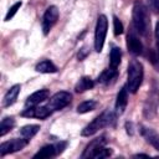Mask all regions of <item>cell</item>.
Wrapping results in <instances>:
<instances>
[{
  "instance_id": "9a60e30c",
  "label": "cell",
  "mask_w": 159,
  "mask_h": 159,
  "mask_svg": "<svg viewBox=\"0 0 159 159\" xmlns=\"http://www.w3.org/2000/svg\"><path fill=\"white\" fill-rule=\"evenodd\" d=\"M117 77H118V70L117 68H113V67H108L107 70H104L98 76L97 82L101 83V84L108 86V84H112L117 80Z\"/></svg>"
},
{
  "instance_id": "cb8c5ba5",
  "label": "cell",
  "mask_w": 159,
  "mask_h": 159,
  "mask_svg": "<svg viewBox=\"0 0 159 159\" xmlns=\"http://www.w3.org/2000/svg\"><path fill=\"white\" fill-rule=\"evenodd\" d=\"M112 155V149L109 148H106V147H102V148H99L97 152H96V154L93 155V158L94 159H103V158H108V157H111Z\"/></svg>"
},
{
  "instance_id": "277c9868",
  "label": "cell",
  "mask_w": 159,
  "mask_h": 159,
  "mask_svg": "<svg viewBox=\"0 0 159 159\" xmlns=\"http://www.w3.org/2000/svg\"><path fill=\"white\" fill-rule=\"evenodd\" d=\"M107 27H108L107 16L102 14L97 17V24L94 29V50L97 52H101L103 48L106 35H107Z\"/></svg>"
},
{
  "instance_id": "4dcf8cb0",
  "label": "cell",
  "mask_w": 159,
  "mask_h": 159,
  "mask_svg": "<svg viewBox=\"0 0 159 159\" xmlns=\"http://www.w3.org/2000/svg\"><path fill=\"white\" fill-rule=\"evenodd\" d=\"M154 35H155V43H157V52L159 55V22H157L155 25V31H154Z\"/></svg>"
},
{
  "instance_id": "ac0fdd59",
  "label": "cell",
  "mask_w": 159,
  "mask_h": 159,
  "mask_svg": "<svg viewBox=\"0 0 159 159\" xmlns=\"http://www.w3.org/2000/svg\"><path fill=\"white\" fill-rule=\"evenodd\" d=\"M39 130H40V125H37V124H27V125H24L20 129V135L30 142L37 134Z\"/></svg>"
},
{
  "instance_id": "7402d4cb",
  "label": "cell",
  "mask_w": 159,
  "mask_h": 159,
  "mask_svg": "<svg viewBox=\"0 0 159 159\" xmlns=\"http://www.w3.org/2000/svg\"><path fill=\"white\" fill-rule=\"evenodd\" d=\"M14 127H15V119L12 117H5V118H2V120L0 123V137H4Z\"/></svg>"
},
{
  "instance_id": "52a82bcc",
  "label": "cell",
  "mask_w": 159,
  "mask_h": 159,
  "mask_svg": "<svg viewBox=\"0 0 159 159\" xmlns=\"http://www.w3.org/2000/svg\"><path fill=\"white\" fill-rule=\"evenodd\" d=\"M27 143H29V140L25 139V138H21V139H11V140L4 142V143L0 144V155L1 157H5L6 154L19 152V150L24 149L27 145Z\"/></svg>"
},
{
  "instance_id": "6da1fadb",
  "label": "cell",
  "mask_w": 159,
  "mask_h": 159,
  "mask_svg": "<svg viewBox=\"0 0 159 159\" xmlns=\"http://www.w3.org/2000/svg\"><path fill=\"white\" fill-rule=\"evenodd\" d=\"M132 16H133V29L137 31V34L142 35L143 37H147L150 34V19H149L148 9L142 1L137 0L134 2Z\"/></svg>"
},
{
  "instance_id": "484cf974",
  "label": "cell",
  "mask_w": 159,
  "mask_h": 159,
  "mask_svg": "<svg viewBox=\"0 0 159 159\" xmlns=\"http://www.w3.org/2000/svg\"><path fill=\"white\" fill-rule=\"evenodd\" d=\"M113 30L116 36H119L120 34H123V24L117 16H113Z\"/></svg>"
},
{
  "instance_id": "7c38bea8",
  "label": "cell",
  "mask_w": 159,
  "mask_h": 159,
  "mask_svg": "<svg viewBox=\"0 0 159 159\" xmlns=\"http://www.w3.org/2000/svg\"><path fill=\"white\" fill-rule=\"evenodd\" d=\"M139 132L149 144H152L157 150H159V134L154 129L144 125H139Z\"/></svg>"
},
{
  "instance_id": "4fadbf2b",
  "label": "cell",
  "mask_w": 159,
  "mask_h": 159,
  "mask_svg": "<svg viewBox=\"0 0 159 159\" xmlns=\"http://www.w3.org/2000/svg\"><path fill=\"white\" fill-rule=\"evenodd\" d=\"M50 97V92L48 89H40V91H36L34 92L32 94H30L25 102V106L26 107H32V106H37L39 103L48 99Z\"/></svg>"
},
{
  "instance_id": "83f0119b",
  "label": "cell",
  "mask_w": 159,
  "mask_h": 159,
  "mask_svg": "<svg viewBox=\"0 0 159 159\" xmlns=\"http://www.w3.org/2000/svg\"><path fill=\"white\" fill-rule=\"evenodd\" d=\"M66 147H67V142H66V140H60V142H57V143L55 144L56 154H57V155H58V154H61V153L66 149Z\"/></svg>"
},
{
  "instance_id": "f1b7e54d",
  "label": "cell",
  "mask_w": 159,
  "mask_h": 159,
  "mask_svg": "<svg viewBox=\"0 0 159 159\" xmlns=\"http://www.w3.org/2000/svg\"><path fill=\"white\" fill-rule=\"evenodd\" d=\"M89 53V50H88V47L87 46H83L80 51H78V53H77V57H78V60L80 61H83L86 57H87V55Z\"/></svg>"
},
{
  "instance_id": "8fae6325",
  "label": "cell",
  "mask_w": 159,
  "mask_h": 159,
  "mask_svg": "<svg viewBox=\"0 0 159 159\" xmlns=\"http://www.w3.org/2000/svg\"><path fill=\"white\" fill-rule=\"evenodd\" d=\"M52 113V111H50L46 106L45 107H26V109H24L21 112L22 117H27V118H39V119H46L47 117H50Z\"/></svg>"
},
{
  "instance_id": "7a4b0ae2",
  "label": "cell",
  "mask_w": 159,
  "mask_h": 159,
  "mask_svg": "<svg viewBox=\"0 0 159 159\" xmlns=\"http://www.w3.org/2000/svg\"><path fill=\"white\" fill-rule=\"evenodd\" d=\"M116 118H117V113L113 112V111L107 109V111L102 112L98 117H96L89 124H87V125L82 129L81 134H82L83 137L93 135L94 133H97V132H98L99 129H102V128L114 125V123H116Z\"/></svg>"
},
{
  "instance_id": "8992f818",
  "label": "cell",
  "mask_w": 159,
  "mask_h": 159,
  "mask_svg": "<svg viewBox=\"0 0 159 159\" xmlns=\"http://www.w3.org/2000/svg\"><path fill=\"white\" fill-rule=\"evenodd\" d=\"M58 9L52 5V6H48L42 16V22H41V26H42V32L43 35H47L51 29L53 27V25L57 22L58 20Z\"/></svg>"
},
{
  "instance_id": "d6a6232c",
  "label": "cell",
  "mask_w": 159,
  "mask_h": 159,
  "mask_svg": "<svg viewBox=\"0 0 159 159\" xmlns=\"http://www.w3.org/2000/svg\"><path fill=\"white\" fill-rule=\"evenodd\" d=\"M138 157H145V158H148L149 155H148V154H135V155H134V158H138Z\"/></svg>"
},
{
  "instance_id": "d4e9b609",
  "label": "cell",
  "mask_w": 159,
  "mask_h": 159,
  "mask_svg": "<svg viewBox=\"0 0 159 159\" xmlns=\"http://www.w3.org/2000/svg\"><path fill=\"white\" fill-rule=\"evenodd\" d=\"M21 5H22V2L21 1H17V2H15L10 9H9V11H7V14H6V16H5V21H10L12 17H14V15L17 12V10L21 7Z\"/></svg>"
},
{
  "instance_id": "30bf717a",
  "label": "cell",
  "mask_w": 159,
  "mask_h": 159,
  "mask_svg": "<svg viewBox=\"0 0 159 159\" xmlns=\"http://www.w3.org/2000/svg\"><path fill=\"white\" fill-rule=\"evenodd\" d=\"M106 143H107L106 135H101V137H98V138L92 139V140L86 145V148H84V150H83L81 158H82V159H84V158H93V155L96 154V152H97L99 148L104 147Z\"/></svg>"
},
{
  "instance_id": "f546056e",
  "label": "cell",
  "mask_w": 159,
  "mask_h": 159,
  "mask_svg": "<svg viewBox=\"0 0 159 159\" xmlns=\"http://www.w3.org/2000/svg\"><path fill=\"white\" fill-rule=\"evenodd\" d=\"M148 4L150 10H153L154 12H159V0H148Z\"/></svg>"
},
{
  "instance_id": "e0dca14e",
  "label": "cell",
  "mask_w": 159,
  "mask_h": 159,
  "mask_svg": "<svg viewBox=\"0 0 159 159\" xmlns=\"http://www.w3.org/2000/svg\"><path fill=\"white\" fill-rule=\"evenodd\" d=\"M94 87V81L88 77V76H83L78 80V82L76 83L75 86V91L77 93H82L84 91H88V89H92Z\"/></svg>"
},
{
  "instance_id": "603a6c76",
  "label": "cell",
  "mask_w": 159,
  "mask_h": 159,
  "mask_svg": "<svg viewBox=\"0 0 159 159\" xmlns=\"http://www.w3.org/2000/svg\"><path fill=\"white\" fill-rule=\"evenodd\" d=\"M96 107H97V102H96V101H93V99L84 101V102H82V103H80V104L77 106V112L81 113V114L88 113V112L96 109Z\"/></svg>"
},
{
  "instance_id": "5bb4252c",
  "label": "cell",
  "mask_w": 159,
  "mask_h": 159,
  "mask_svg": "<svg viewBox=\"0 0 159 159\" xmlns=\"http://www.w3.org/2000/svg\"><path fill=\"white\" fill-rule=\"evenodd\" d=\"M127 103H128V89L127 87H122L117 94V99H116V104H114V108H116V113L117 114H122L127 107Z\"/></svg>"
},
{
  "instance_id": "5b68a950",
  "label": "cell",
  "mask_w": 159,
  "mask_h": 159,
  "mask_svg": "<svg viewBox=\"0 0 159 159\" xmlns=\"http://www.w3.org/2000/svg\"><path fill=\"white\" fill-rule=\"evenodd\" d=\"M72 101V94L70 92L66 91H60L57 93H55L52 97H50V99L47 101L46 107L55 112V111H61L62 108L67 107Z\"/></svg>"
},
{
  "instance_id": "3957f363",
  "label": "cell",
  "mask_w": 159,
  "mask_h": 159,
  "mask_svg": "<svg viewBox=\"0 0 159 159\" xmlns=\"http://www.w3.org/2000/svg\"><path fill=\"white\" fill-rule=\"evenodd\" d=\"M143 76H144V71L142 63L137 60H132L128 66V77L125 84L129 93H135L139 89L143 81Z\"/></svg>"
},
{
  "instance_id": "44dd1931",
  "label": "cell",
  "mask_w": 159,
  "mask_h": 159,
  "mask_svg": "<svg viewBox=\"0 0 159 159\" xmlns=\"http://www.w3.org/2000/svg\"><path fill=\"white\" fill-rule=\"evenodd\" d=\"M120 58H122L120 48L119 47H113L111 50V55H109V67L118 68V66L120 63Z\"/></svg>"
},
{
  "instance_id": "ffe728a7",
  "label": "cell",
  "mask_w": 159,
  "mask_h": 159,
  "mask_svg": "<svg viewBox=\"0 0 159 159\" xmlns=\"http://www.w3.org/2000/svg\"><path fill=\"white\" fill-rule=\"evenodd\" d=\"M35 70L40 73H55V72H57V67L50 60H43V61L39 62L36 65Z\"/></svg>"
},
{
  "instance_id": "4316f807",
  "label": "cell",
  "mask_w": 159,
  "mask_h": 159,
  "mask_svg": "<svg viewBox=\"0 0 159 159\" xmlns=\"http://www.w3.org/2000/svg\"><path fill=\"white\" fill-rule=\"evenodd\" d=\"M148 56H149L150 62L155 66L157 71H159V55H158V52H154L153 50H150L149 53H148Z\"/></svg>"
},
{
  "instance_id": "ba28073f",
  "label": "cell",
  "mask_w": 159,
  "mask_h": 159,
  "mask_svg": "<svg viewBox=\"0 0 159 159\" xmlns=\"http://www.w3.org/2000/svg\"><path fill=\"white\" fill-rule=\"evenodd\" d=\"M158 107H159V93L157 91H152V93L148 96V98L144 103V108H143L144 117L148 119L154 118L157 114Z\"/></svg>"
},
{
  "instance_id": "1f68e13d",
  "label": "cell",
  "mask_w": 159,
  "mask_h": 159,
  "mask_svg": "<svg viewBox=\"0 0 159 159\" xmlns=\"http://www.w3.org/2000/svg\"><path fill=\"white\" fill-rule=\"evenodd\" d=\"M125 129H127V133L129 135H133L134 134V124L132 122H127L125 123Z\"/></svg>"
},
{
  "instance_id": "2e32d148",
  "label": "cell",
  "mask_w": 159,
  "mask_h": 159,
  "mask_svg": "<svg viewBox=\"0 0 159 159\" xmlns=\"http://www.w3.org/2000/svg\"><path fill=\"white\" fill-rule=\"evenodd\" d=\"M20 89H21V86L20 84H14L4 96V99H2V106L4 107H10L12 106L16 99H17V96L20 93Z\"/></svg>"
},
{
  "instance_id": "9c48e42d",
  "label": "cell",
  "mask_w": 159,
  "mask_h": 159,
  "mask_svg": "<svg viewBox=\"0 0 159 159\" xmlns=\"http://www.w3.org/2000/svg\"><path fill=\"white\" fill-rule=\"evenodd\" d=\"M127 47H128V51L134 56H138L143 52V45L134 29H132L127 35Z\"/></svg>"
},
{
  "instance_id": "d6986e66",
  "label": "cell",
  "mask_w": 159,
  "mask_h": 159,
  "mask_svg": "<svg viewBox=\"0 0 159 159\" xmlns=\"http://www.w3.org/2000/svg\"><path fill=\"white\" fill-rule=\"evenodd\" d=\"M55 155H57V154H56L55 144H48V145L42 147V148L34 155V159H45V158H51V157H55Z\"/></svg>"
}]
</instances>
